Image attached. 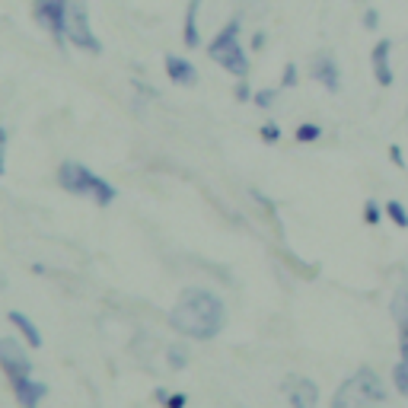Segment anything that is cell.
Listing matches in <instances>:
<instances>
[{
  "instance_id": "e0dca14e",
  "label": "cell",
  "mask_w": 408,
  "mask_h": 408,
  "mask_svg": "<svg viewBox=\"0 0 408 408\" xmlns=\"http://www.w3.org/2000/svg\"><path fill=\"white\" fill-rule=\"evenodd\" d=\"M294 138H297L300 144H313V140L322 138V128H319V125H313V121H306V125H300V128L294 131Z\"/></svg>"
},
{
  "instance_id": "ac0fdd59",
  "label": "cell",
  "mask_w": 408,
  "mask_h": 408,
  "mask_svg": "<svg viewBox=\"0 0 408 408\" xmlns=\"http://www.w3.org/2000/svg\"><path fill=\"white\" fill-rule=\"evenodd\" d=\"M392 383H396V392H402L408 399V364L405 361H399L392 367Z\"/></svg>"
},
{
  "instance_id": "d4e9b609",
  "label": "cell",
  "mask_w": 408,
  "mask_h": 408,
  "mask_svg": "<svg viewBox=\"0 0 408 408\" xmlns=\"http://www.w3.org/2000/svg\"><path fill=\"white\" fill-rule=\"evenodd\" d=\"M281 86H297V64H284V74H281Z\"/></svg>"
},
{
  "instance_id": "cb8c5ba5",
  "label": "cell",
  "mask_w": 408,
  "mask_h": 408,
  "mask_svg": "<svg viewBox=\"0 0 408 408\" xmlns=\"http://www.w3.org/2000/svg\"><path fill=\"white\" fill-rule=\"evenodd\" d=\"M7 173V128L0 125V176Z\"/></svg>"
},
{
  "instance_id": "9c48e42d",
  "label": "cell",
  "mask_w": 408,
  "mask_h": 408,
  "mask_svg": "<svg viewBox=\"0 0 408 408\" xmlns=\"http://www.w3.org/2000/svg\"><path fill=\"white\" fill-rule=\"evenodd\" d=\"M313 77H316V84H322L329 93H338V90H342V71H338V61H335L329 51H322V55L313 61Z\"/></svg>"
},
{
  "instance_id": "d6986e66",
  "label": "cell",
  "mask_w": 408,
  "mask_h": 408,
  "mask_svg": "<svg viewBox=\"0 0 408 408\" xmlns=\"http://www.w3.org/2000/svg\"><path fill=\"white\" fill-rule=\"evenodd\" d=\"M186 364H188L186 348H176V344H173V348H169V367H173V370H182Z\"/></svg>"
},
{
  "instance_id": "6da1fadb",
  "label": "cell",
  "mask_w": 408,
  "mask_h": 408,
  "mask_svg": "<svg viewBox=\"0 0 408 408\" xmlns=\"http://www.w3.org/2000/svg\"><path fill=\"white\" fill-rule=\"evenodd\" d=\"M169 325L176 332L188 335V338H201V342H211L223 332L227 325V306L223 300L214 294V290L204 288H188L179 294L173 313H169Z\"/></svg>"
},
{
  "instance_id": "4fadbf2b",
  "label": "cell",
  "mask_w": 408,
  "mask_h": 408,
  "mask_svg": "<svg viewBox=\"0 0 408 408\" xmlns=\"http://www.w3.org/2000/svg\"><path fill=\"white\" fill-rule=\"evenodd\" d=\"M10 325H16L19 332L26 335L29 348H42V344H45V338H42V332L36 329V322H32V319H26L19 309H13V313H10Z\"/></svg>"
},
{
  "instance_id": "4316f807",
  "label": "cell",
  "mask_w": 408,
  "mask_h": 408,
  "mask_svg": "<svg viewBox=\"0 0 408 408\" xmlns=\"http://www.w3.org/2000/svg\"><path fill=\"white\" fill-rule=\"evenodd\" d=\"M390 160H392V163H396L399 169H405V157H402V147H399V144H392V147H390Z\"/></svg>"
},
{
  "instance_id": "2e32d148",
  "label": "cell",
  "mask_w": 408,
  "mask_h": 408,
  "mask_svg": "<svg viewBox=\"0 0 408 408\" xmlns=\"http://www.w3.org/2000/svg\"><path fill=\"white\" fill-rule=\"evenodd\" d=\"M386 217H390L399 230H408V211H405V204H402V201H396V198L386 201Z\"/></svg>"
},
{
  "instance_id": "52a82bcc",
  "label": "cell",
  "mask_w": 408,
  "mask_h": 408,
  "mask_svg": "<svg viewBox=\"0 0 408 408\" xmlns=\"http://www.w3.org/2000/svg\"><path fill=\"white\" fill-rule=\"evenodd\" d=\"M0 370L7 373L10 383L26 380L32 373V361L26 357V348L13 338H0Z\"/></svg>"
},
{
  "instance_id": "8fae6325",
  "label": "cell",
  "mask_w": 408,
  "mask_h": 408,
  "mask_svg": "<svg viewBox=\"0 0 408 408\" xmlns=\"http://www.w3.org/2000/svg\"><path fill=\"white\" fill-rule=\"evenodd\" d=\"M13 396H16L19 408H38V402L48 396V383H38L32 377L13 383Z\"/></svg>"
},
{
  "instance_id": "4dcf8cb0",
  "label": "cell",
  "mask_w": 408,
  "mask_h": 408,
  "mask_svg": "<svg viewBox=\"0 0 408 408\" xmlns=\"http://www.w3.org/2000/svg\"><path fill=\"white\" fill-rule=\"evenodd\" d=\"M153 396H157V402H163V405H166V399H169V396H166V390H157V392H153Z\"/></svg>"
},
{
  "instance_id": "3957f363",
  "label": "cell",
  "mask_w": 408,
  "mask_h": 408,
  "mask_svg": "<svg viewBox=\"0 0 408 408\" xmlns=\"http://www.w3.org/2000/svg\"><path fill=\"white\" fill-rule=\"evenodd\" d=\"M58 182H61V188L71 192V195H90L99 207H109V204L115 201V195H118L115 186H109L105 179H99L96 173H90L84 163H74V160L61 163V169H58Z\"/></svg>"
},
{
  "instance_id": "f546056e",
  "label": "cell",
  "mask_w": 408,
  "mask_h": 408,
  "mask_svg": "<svg viewBox=\"0 0 408 408\" xmlns=\"http://www.w3.org/2000/svg\"><path fill=\"white\" fill-rule=\"evenodd\" d=\"M262 45H265V36H262V32H259V36L252 38V48H262Z\"/></svg>"
},
{
  "instance_id": "277c9868",
  "label": "cell",
  "mask_w": 408,
  "mask_h": 408,
  "mask_svg": "<svg viewBox=\"0 0 408 408\" xmlns=\"http://www.w3.org/2000/svg\"><path fill=\"white\" fill-rule=\"evenodd\" d=\"M207 55H211L223 71H230L233 77L249 74V58H246V51H242V45H240V19H230V23L217 32V38L207 45Z\"/></svg>"
},
{
  "instance_id": "ba28073f",
  "label": "cell",
  "mask_w": 408,
  "mask_h": 408,
  "mask_svg": "<svg viewBox=\"0 0 408 408\" xmlns=\"http://www.w3.org/2000/svg\"><path fill=\"white\" fill-rule=\"evenodd\" d=\"M284 392H288L290 408H316L319 405V386L309 377H290L284 380Z\"/></svg>"
},
{
  "instance_id": "83f0119b",
  "label": "cell",
  "mask_w": 408,
  "mask_h": 408,
  "mask_svg": "<svg viewBox=\"0 0 408 408\" xmlns=\"http://www.w3.org/2000/svg\"><path fill=\"white\" fill-rule=\"evenodd\" d=\"M186 396H182V392H179V396H169L166 399V408H186Z\"/></svg>"
},
{
  "instance_id": "44dd1931",
  "label": "cell",
  "mask_w": 408,
  "mask_h": 408,
  "mask_svg": "<svg viewBox=\"0 0 408 408\" xmlns=\"http://www.w3.org/2000/svg\"><path fill=\"white\" fill-rule=\"evenodd\" d=\"M275 96H278V90H259V93H252V102L259 109H268L271 102H275Z\"/></svg>"
},
{
  "instance_id": "ffe728a7",
  "label": "cell",
  "mask_w": 408,
  "mask_h": 408,
  "mask_svg": "<svg viewBox=\"0 0 408 408\" xmlns=\"http://www.w3.org/2000/svg\"><path fill=\"white\" fill-rule=\"evenodd\" d=\"M383 211H386V207H380L377 201H367V204H364V220H367V223L373 227V223H380Z\"/></svg>"
},
{
  "instance_id": "5bb4252c",
  "label": "cell",
  "mask_w": 408,
  "mask_h": 408,
  "mask_svg": "<svg viewBox=\"0 0 408 408\" xmlns=\"http://www.w3.org/2000/svg\"><path fill=\"white\" fill-rule=\"evenodd\" d=\"M198 7H201V0H188V10H186V45L188 48L201 45V36H198Z\"/></svg>"
},
{
  "instance_id": "8992f818",
  "label": "cell",
  "mask_w": 408,
  "mask_h": 408,
  "mask_svg": "<svg viewBox=\"0 0 408 408\" xmlns=\"http://www.w3.org/2000/svg\"><path fill=\"white\" fill-rule=\"evenodd\" d=\"M32 13H36L38 26L45 29V32H51V38L64 48V42H67V0H36Z\"/></svg>"
},
{
  "instance_id": "30bf717a",
  "label": "cell",
  "mask_w": 408,
  "mask_h": 408,
  "mask_svg": "<svg viewBox=\"0 0 408 408\" xmlns=\"http://www.w3.org/2000/svg\"><path fill=\"white\" fill-rule=\"evenodd\" d=\"M390 55H392V42L390 38H380L370 51V64H373V77L380 86H392V67H390Z\"/></svg>"
},
{
  "instance_id": "7c38bea8",
  "label": "cell",
  "mask_w": 408,
  "mask_h": 408,
  "mask_svg": "<svg viewBox=\"0 0 408 408\" xmlns=\"http://www.w3.org/2000/svg\"><path fill=\"white\" fill-rule=\"evenodd\" d=\"M166 74L173 84H182V86H195L198 84V71L188 64L186 58H176V55H166Z\"/></svg>"
},
{
  "instance_id": "484cf974",
  "label": "cell",
  "mask_w": 408,
  "mask_h": 408,
  "mask_svg": "<svg viewBox=\"0 0 408 408\" xmlns=\"http://www.w3.org/2000/svg\"><path fill=\"white\" fill-rule=\"evenodd\" d=\"M399 357L408 364V325L399 329Z\"/></svg>"
},
{
  "instance_id": "7a4b0ae2",
  "label": "cell",
  "mask_w": 408,
  "mask_h": 408,
  "mask_svg": "<svg viewBox=\"0 0 408 408\" xmlns=\"http://www.w3.org/2000/svg\"><path fill=\"white\" fill-rule=\"evenodd\" d=\"M383 402H386V386L370 367H361L354 377H348L332 396V408H373Z\"/></svg>"
},
{
  "instance_id": "603a6c76",
  "label": "cell",
  "mask_w": 408,
  "mask_h": 408,
  "mask_svg": "<svg viewBox=\"0 0 408 408\" xmlns=\"http://www.w3.org/2000/svg\"><path fill=\"white\" fill-rule=\"evenodd\" d=\"M364 29H370V32H377L380 29V13L377 10H364Z\"/></svg>"
},
{
  "instance_id": "f1b7e54d",
  "label": "cell",
  "mask_w": 408,
  "mask_h": 408,
  "mask_svg": "<svg viewBox=\"0 0 408 408\" xmlns=\"http://www.w3.org/2000/svg\"><path fill=\"white\" fill-rule=\"evenodd\" d=\"M236 99H240V102L252 99V90H249V86H246V84H240V86H236Z\"/></svg>"
},
{
  "instance_id": "9a60e30c",
  "label": "cell",
  "mask_w": 408,
  "mask_h": 408,
  "mask_svg": "<svg viewBox=\"0 0 408 408\" xmlns=\"http://www.w3.org/2000/svg\"><path fill=\"white\" fill-rule=\"evenodd\" d=\"M390 313H392V319H396L399 325H408V284L396 288L392 303H390Z\"/></svg>"
},
{
  "instance_id": "7402d4cb",
  "label": "cell",
  "mask_w": 408,
  "mask_h": 408,
  "mask_svg": "<svg viewBox=\"0 0 408 408\" xmlns=\"http://www.w3.org/2000/svg\"><path fill=\"white\" fill-rule=\"evenodd\" d=\"M262 140H265V144H278V140H281V128H278V125H271V121H268V125H262Z\"/></svg>"
},
{
  "instance_id": "5b68a950",
  "label": "cell",
  "mask_w": 408,
  "mask_h": 408,
  "mask_svg": "<svg viewBox=\"0 0 408 408\" xmlns=\"http://www.w3.org/2000/svg\"><path fill=\"white\" fill-rule=\"evenodd\" d=\"M67 42L77 51L102 55V42L96 38L93 26H90V7H86V0H67Z\"/></svg>"
}]
</instances>
